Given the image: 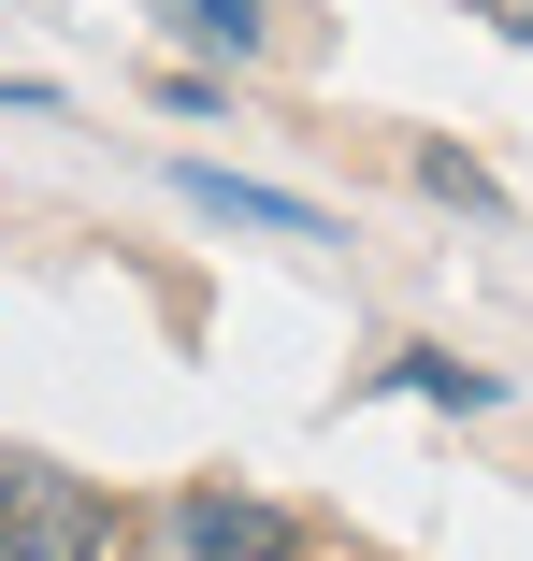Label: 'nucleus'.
<instances>
[{
  "mask_svg": "<svg viewBox=\"0 0 533 561\" xmlns=\"http://www.w3.org/2000/svg\"><path fill=\"white\" fill-rule=\"evenodd\" d=\"M0 561H116V504L72 461H0Z\"/></svg>",
  "mask_w": 533,
  "mask_h": 561,
  "instance_id": "f03ea898",
  "label": "nucleus"
},
{
  "mask_svg": "<svg viewBox=\"0 0 533 561\" xmlns=\"http://www.w3.org/2000/svg\"><path fill=\"white\" fill-rule=\"evenodd\" d=\"M188 30H202V44H231V58H246V44H260V0H188Z\"/></svg>",
  "mask_w": 533,
  "mask_h": 561,
  "instance_id": "20e7f679",
  "label": "nucleus"
},
{
  "mask_svg": "<svg viewBox=\"0 0 533 561\" xmlns=\"http://www.w3.org/2000/svg\"><path fill=\"white\" fill-rule=\"evenodd\" d=\"M490 30H504V44H533V0H490Z\"/></svg>",
  "mask_w": 533,
  "mask_h": 561,
  "instance_id": "39448f33",
  "label": "nucleus"
},
{
  "mask_svg": "<svg viewBox=\"0 0 533 561\" xmlns=\"http://www.w3.org/2000/svg\"><path fill=\"white\" fill-rule=\"evenodd\" d=\"M116 561H303V533H288V504H260L231 476H188L116 533Z\"/></svg>",
  "mask_w": 533,
  "mask_h": 561,
  "instance_id": "f257e3e1",
  "label": "nucleus"
},
{
  "mask_svg": "<svg viewBox=\"0 0 533 561\" xmlns=\"http://www.w3.org/2000/svg\"><path fill=\"white\" fill-rule=\"evenodd\" d=\"M188 202H202V216H246V231H303V245H317V202L246 187V173H217V159H188Z\"/></svg>",
  "mask_w": 533,
  "mask_h": 561,
  "instance_id": "7ed1b4c3",
  "label": "nucleus"
}]
</instances>
